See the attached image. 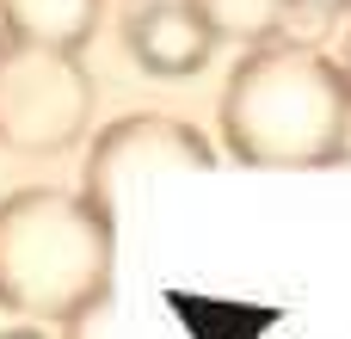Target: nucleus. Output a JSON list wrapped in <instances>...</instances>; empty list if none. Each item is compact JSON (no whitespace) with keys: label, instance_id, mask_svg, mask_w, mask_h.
Listing matches in <instances>:
<instances>
[{"label":"nucleus","instance_id":"obj_2","mask_svg":"<svg viewBox=\"0 0 351 339\" xmlns=\"http://www.w3.org/2000/svg\"><path fill=\"white\" fill-rule=\"evenodd\" d=\"M117 278V216L86 191L25 185L0 198V309L19 321H68L105 303Z\"/></svg>","mask_w":351,"mask_h":339},{"label":"nucleus","instance_id":"obj_12","mask_svg":"<svg viewBox=\"0 0 351 339\" xmlns=\"http://www.w3.org/2000/svg\"><path fill=\"white\" fill-rule=\"evenodd\" d=\"M6 49H12V37H6V31H0V62H6Z\"/></svg>","mask_w":351,"mask_h":339},{"label":"nucleus","instance_id":"obj_3","mask_svg":"<svg viewBox=\"0 0 351 339\" xmlns=\"http://www.w3.org/2000/svg\"><path fill=\"white\" fill-rule=\"evenodd\" d=\"M93 124V74L80 49L12 43L0 62V148L25 161L68 154Z\"/></svg>","mask_w":351,"mask_h":339},{"label":"nucleus","instance_id":"obj_7","mask_svg":"<svg viewBox=\"0 0 351 339\" xmlns=\"http://www.w3.org/2000/svg\"><path fill=\"white\" fill-rule=\"evenodd\" d=\"M204 12V25L216 31V43H278V31L290 25V6L296 0H191Z\"/></svg>","mask_w":351,"mask_h":339},{"label":"nucleus","instance_id":"obj_9","mask_svg":"<svg viewBox=\"0 0 351 339\" xmlns=\"http://www.w3.org/2000/svg\"><path fill=\"white\" fill-rule=\"evenodd\" d=\"M296 6H308V12H351V0H296Z\"/></svg>","mask_w":351,"mask_h":339},{"label":"nucleus","instance_id":"obj_1","mask_svg":"<svg viewBox=\"0 0 351 339\" xmlns=\"http://www.w3.org/2000/svg\"><path fill=\"white\" fill-rule=\"evenodd\" d=\"M222 148L253 173H315L351 148L346 68L315 43H259L222 80Z\"/></svg>","mask_w":351,"mask_h":339},{"label":"nucleus","instance_id":"obj_5","mask_svg":"<svg viewBox=\"0 0 351 339\" xmlns=\"http://www.w3.org/2000/svg\"><path fill=\"white\" fill-rule=\"evenodd\" d=\"M123 49L142 74L154 80H191L210 68L216 56V31L204 25V12L191 0H148L130 12L123 25Z\"/></svg>","mask_w":351,"mask_h":339},{"label":"nucleus","instance_id":"obj_4","mask_svg":"<svg viewBox=\"0 0 351 339\" xmlns=\"http://www.w3.org/2000/svg\"><path fill=\"white\" fill-rule=\"evenodd\" d=\"M210 167H216V148L204 130H191L185 117H167V111H130L93 136L80 191L117 216L148 179H179V173H210Z\"/></svg>","mask_w":351,"mask_h":339},{"label":"nucleus","instance_id":"obj_6","mask_svg":"<svg viewBox=\"0 0 351 339\" xmlns=\"http://www.w3.org/2000/svg\"><path fill=\"white\" fill-rule=\"evenodd\" d=\"M105 0H0V31L12 43H49V49H86L99 31Z\"/></svg>","mask_w":351,"mask_h":339},{"label":"nucleus","instance_id":"obj_11","mask_svg":"<svg viewBox=\"0 0 351 339\" xmlns=\"http://www.w3.org/2000/svg\"><path fill=\"white\" fill-rule=\"evenodd\" d=\"M339 68H346V86H351V37H346V62H339Z\"/></svg>","mask_w":351,"mask_h":339},{"label":"nucleus","instance_id":"obj_8","mask_svg":"<svg viewBox=\"0 0 351 339\" xmlns=\"http://www.w3.org/2000/svg\"><path fill=\"white\" fill-rule=\"evenodd\" d=\"M105 303H111V296H105ZM105 303H86L80 315H68V321H62V339H105L111 334V327H105Z\"/></svg>","mask_w":351,"mask_h":339},{"label":"nucleus","instance_id":"obj_10","mask_svg":"<svg viewBox=\"0 0 351 339\" xmlns=\"http://www.w3.org/2000/svg\"><path fill=\"white\" fill-rule=\"evenodd\" d=\"M0 339H49V334H43V327H31V321H25V327H6V334H0Z\"/></svg>","mask_w":351,"mask_h":339}]
</instances>
